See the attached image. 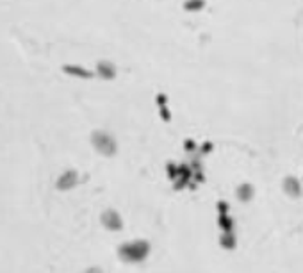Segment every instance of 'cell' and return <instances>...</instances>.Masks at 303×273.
I'll return each instance as SVG.
<instances>
[{"mask_svg": "<svg viewBox=\"0 0 303 273\" xmlns=\"http://www.w3.org/2000/svg\"><path fill=\"white\" fill-rule=\"evenodd\" d=\"M102 223L106 225L107 228H111V230H120L123 222H121V218L118 212L114 211H106L102 214Z\"/></svg>", "mask_w": 303, "mask_h": 273, "instance_id": "3957f363", "label": "cell"}, {"mask_svg": "<svg viewBox=\"0 0 303 273\" xmlns=\"http://www.w3.org/2000/svg\"><path fill=\"white\" fill-rule=\"evenodd\" d=\"M75 184H77V173L73 172V170L65 172L59 177V181H57V187H59V189H70V187H73Z\"/></svg>", "mask_w": 303, "mask_h": 273, "instance_id": "277c9868", "label": "cell"}, {"mask_svg": "<svg viewBox=\"0 0 303 273\" xmlns=\"http://www.w3.org/2000/svg\"><path fill=\"white\" fill-rule=\"evenodd\" d=\"M252 195H253V189L248 186V184H244V186L239 189V198H241V200H250Z\"/></svg>", "mask_w": 303, "mask_h": 273, "instance_id": "8992f818", "label": "cell"}, {"mask_svg": "<svg viewBox=\"0 0 303 273\" xmlns=\"http://www.w3.org/2000/svg\"><path fill=\"white\" fill-rule=\"evenodd\" d=\"M93 145H95L96 150L102 152V154H106V156H111L112 152L116 150L114 141H112L107 134H104V132H95V134H93Z\"/></svg>", "mask_w": 303, "mask_h": 273, "instance_id": "7a4b0ae2", "label": "cell"}, {"mask_svg": "<svg viewBox=\"0 0 303 273\" xmlns=\"http://www.w3.org/2000/svg\"><path fill=\"white\" fill-rule=\"evenodd\" d=\"M285 191H287L291 197H298V193H300L298 182L294 181V179H289V181L285 182Z\"/></svg>", "mask_w": 303, "mask_h": 273, "instance_id": "5b68a950", "label": "cell"}, {"mask_svg": "<svg viewBox=\"0 0 303 273\" xmlns=\"http://www.w3.org/2000/svg\"><path fill=\"white\" fill-rule=\"evenodd\" d=\"M86 273H102V272H100L98 268H91V270H87Z\"/></svg>", "mask_w": 303, "mask_h": 273, "instance_id": "52a82bcc", "label": "cell"}, {"mask_svg": "<svg viewBox=\"0 0 303 273\" xmlns=\"http://www.w3.org/2000/svg\"><path fill=\"white\" fill-rule=\"evenodd\" d=\"M148 252H150V247H148V243H145V241L127 243V245H123V247L120 248L121 257L125 259V261H130V263H139V261H143V259L148 255Z\"/></svg>", "mask_w": 303, "mask_h": 273, "instance_id": "6da1fadb", "label": "cell"}]
</instances>
